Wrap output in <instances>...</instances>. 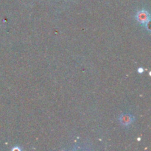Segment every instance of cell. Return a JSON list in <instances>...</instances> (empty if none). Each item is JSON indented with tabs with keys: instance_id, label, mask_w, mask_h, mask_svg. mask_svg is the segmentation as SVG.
<instances>
[{
	"instance_id": "4",
	"label": "cell",
	"mask_w": 151,
	"mask_h": 151,
	"mask_svg": "<svg viewBox=\"0 0 151 151\" xmlns=\"http://www.w3.org/2000/svg\"><path fill=\"white\" fill-rule=\"evenodd\" d=\"M20 150L21 149H20V148H18V147H14V148H13V150Z\"/></svg>"
},
{
	"instance_id": "3",
	"label": "cell",
	"mask_w": 151,
	"mask_h": 151,
	"mask_svg": "<svg viewBox=\"0 0 151 151\" xmlns=\"http://www.w3.org/2000/svg\"><path fill=\"white\" fill-rule=\"evenodd\" d=\"M144 71H145V69H143L142 67H139V69H138V72H139V74H142L143 72H144Z\"/></svg>"
},
{
	"instance_id": "1",
	"label": "cell",
	"mask_w": 151,
	"mask_h": 151,
	"mask_svg": "<svg viewBox=\"0 0 151 151\" xmlns=\"http://www.w3.org/2000/svg\"><path fill=\"white\" fill-rule=\"evenodd\" d=\"M137 22L142 25L145 27L149 31H150V28H149V22L150 20V15L148 11L146 10H140L137 11V14L135 16Z\"/></svg>"
},
{
	"instance_id": "2",
	"label": "cell",
	"mask_w": 151,
	"mask_h": 151,
	"mask_svg": "<svg viewBox=\"0 0 151 151\" xmlns=\"http://www.w3.org/2000/svg\"><path fill=\"white\" fill-rule=\"evenodd\" d=\"M135 117L133 116L132 114L128 113L123 114L119 116V122L121 123V125H123V126H129L131 124H132L134 122Z\"/></svg>"
}]
</instances>
